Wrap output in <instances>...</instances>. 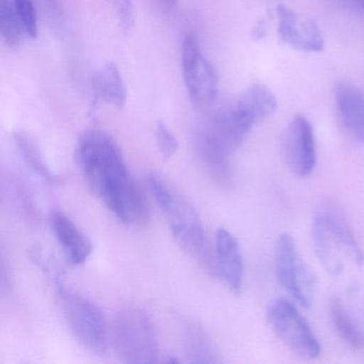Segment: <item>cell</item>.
<instances>
[{
  "label": "cell",
  "mask_w": 364,
  "mask_h": 364,
  "mask_svg": "<svg viewBox=\"0 0 364 364\" xmlns=\"http://www.w3.org/2000/svg\"><path fill=\"white\" fill-rule=\"evenodd\" d=\"M76 163L92 193L118 220L133 227L148 223V202L112 136L101 129L85 132L76 146Z\"/></svg>",
  "instance_id": "obj_1"
},
{
  "label": "cell",
  "mask_w": 364,
  "mask_h": 364,
  "mask_svg": "<svg viewBox=\"0 0 364 364\" xmlns=\"http://www.w3.org/2000/svg\"><path fill=\"white\" fill-rule=\"evenodd\" d=\"M315 252L325 269L331 276L344 272V261L364 264V252L344 215L333 206H323L317 210L312 223Z\"/></svg>",
  "instance_id": "obj_2"
},
{
  "label": "cell",
  "mask_w": 364,
  "mask_h": 364,
  "mask_svg": "<svg viewBox=\"0 0 364 364\" xmlns=\"http://www.w3.org/2000/svg\"><path fill=\"white\" fill-rule=\"evenodd\" d=\"M148 186L181 248L193 257L205 255V232L199 215L165 178L152 172Z\"/></svg>",
  "instance_id": "obj_3"
},
{
  "label": "cell",
  "mask_w": 364,
  "mask_h": 364,
  "mask_svg": "<svg viewBox=\"0 0 364 364\" xmlns=\"http://www.w3.org/2000/svg\"><path fill=\"white\" fill-rule=\"evenodd\" d=\"M114 351L125 363L151 364L159 362L156 332L149 315L141 309H121L112 328Z\"/></svg>",
  "instance_id": "obj_4"
},
{
  "label": "cell",
  "mask_w": 364,
  "mask_h": 364,
  "mask_svg": "<svg viewBox=\"0 0 364 364\" xmlns=\"http://www.w3.org/2000/svg\"><path fill=\"white\" fill-rule=\"evenodd\" d=\"M61 279L56 280L57 297L70 331L87 350L104 355L109 336L103 312L90 300L65 289Z\"/></svg>",
  "instance_id": "obj_5"
},
{
  "label": "cell",
  "mask_w": 364,
  "mask_h": 364,
  "mask_svg": "<svg viewBox=\"0 0 364 364\" xmlns=\"http://www.w3.org/2000/svg\"><path fill=\"white\" fill-rule=\"evenodd\" d=\"M274 270L283 289L301 308L312 306L316 277L302 259L293 236L283 233L274 246Z\"/></svg>",
  "instance_id": "obj_6"
},
{
  "label": "cell",
  "mask_w": 364,
  "mask_h": 364,
  "mask_svg": "<svg viewBox=\"0 0 364 364\" xmlns=\"http://www.w3.org/2000/svg\"><path fill=\"white\" fill-rule=\"evenodd\" d=\"M266 319L272 331L294 353L304 359H316L321 346L306 319L293 302L277 298L268 304Z\"/></svg>",
  "instance_id": "obj_7"
},
{
  "label": "cell",
  "mask_w": 364,
  "mask_h": 364,
  "mask_svg": "<svg viewBox=\"0 0 364 364\" xmlns=\"http://www.w3.org/2000/svg\"><path fill=\"white\" fill-rule=\"evenodd\" d=\"M182 68L191 101L197 106L210 104L218 93V75L197 40L191 35L183 41Z\"/></svg>",
  "instance_id": "obj_8"
},
{
  "label": "cell",
  "mask_w": 364,
  "mask_h": 364,
  "mask_svg": "<svg viewBox=\"0 0 364 364\" xmlns=\"http://www.w3.org/2000/svg\"><path fill=\"white\" fill-rule=\"evenodd\" d=\"M283 159L291 173L308 178L317 163L316 142L310 121L297 116L291 121L283 138Z\"/></svg>",
  "instance_id": "obj_9"
},
{
  "label": "cell",
  "mask_w": 364,
  "mask_h": 364,
  "mask_svg": "<svg viewBox=\"0 0 364 364\" xmlns=\"http://www.w3.org/2000/svg\"><path fill=\"white\" fill-rule=\"evenodd\" d=\"M277 14L279 37L284 43L300 52L319 53L323 50L325 40L314 21L283 5L277 8Z\"/></svg>",
  "instance_id": "obj_10"
},
{
  "label": "cell",
  "mask_w": 364,
  "mask_h": 364,
  "mask_svg": "<svg viewBox=\"0 0 364 364\" xmlns=\"http://www.w3.org/2000/svg\"><path fill=\"white\" fill-rule=\"evenodd\" d=\"M212 266L215 274L223 281L232 293L235 295L242 293L244 282L242 249L235 236L228 230L219 229L217 231Z\"/></svg>",
  "instance_id": "obj_11"
},
{
  "label": "cell",
  "mask_w": 364,
  "mask_h": 364,
  "mask_svg": "<svg viewBox=\"0 0 364 364\" xmlns=\"http://www.w3.org/2000/svg\"><path fill=\"white\" fill-rule=\"evenodd\" d=\"M50 225L67 261L73 266L84 264L93 251L91 240L63 212L50 213Z\"/></svg>",
  "instance_id": "obj_12"
},
{
  "label": "cell",
  "mask_w": 364,
  "mask_h": 364,
  "mask_svg": "<svg viewBox=\"0 0 364 364\" xmlns=\"http://www.w3.org/2000/svg\"><path fill=\"white\" fill-rule=\"evenodd\" d=\"M336 107L345 129L358 141L364 144V92L349 82L336 86Z\"/></svg>",
  "instance_id": "obj_13"
},
{
  "label": "cell",
  "mask_w": 364,
  "mask_h": 364,
  "mask_svg": "<svg viewBox=\"0 0 364 364\" xmlns=\"http://www.w3.org/2000/svg\"><path fill=\"white\" fill-rule=\"evenodd\" d=\"M92 90L97 101L122 108L127 103V91L120 70L114 63H107L92 80Z\"/></svg>",
  "instance_id": "obj_14"
},
{
  "label": "cell",
  "mask_w": 364,
  "mask_h": 364,
  "mask_svg": "<svg viewBox=\"0 0 364 364\" xmlns=\"http://www.w3.org/2000/svg\"><path fill=\"white\" fill-rule=\"evenodd\" d=\"M14 144L25 165L37 174L40 178L50 183V184H58L60 183V178L58 174L53 171L50 166L48 165L46 159H44L43 153L37 144L26 135L25 133L16 132L14 136Z\"/></svg>",
  "instance_id": "obj_15"
},
{
  "label": "cell",
  "mask_w": 364,
  "mask_h": 364,
  "mask_svg": "<svg viewBox=\"0 0 364 364\" xmlns=\"http://www.w3.org/2000/svg\"><path fill=\"white\" fill-rule=\"evenodd\" d=\"M184 349L187 360L191 363H218L220 362L216 347L206 332L195 323L184 330Z\"/></svg>",
  "instance_id": "obj_16"
},
{
  "label": "cell",
  "mask_w": 364,
  "mask_h": 364,
  "mask_svg": "<svg viewBox=\"0 0 364 364\" xmlns=\"http://www.w3.org/2000/svg\"><path fill=\"white\" fill-rule=\"evenodd\" d=\"M332 323L342 340L355 350H363L364 333L351 318L340 300L333 298L330 302Z\"/></svg>",
  "instance_id": "obj_17"
},
{
  "label": "cell",
  "mask_w": 364,
  "mask_h": 364,
  "mask_svg": "<svg viewBox=\"0 0 364 364\" xmlns=\"http://www.w3.org/2000/svg\"><path fill=\"white\" fill-rule=\"evenodd\" d=\"M0 33L9 46H18L27 37L11 0H0Z\"/></svg>",
  "instance_id": "obj_18"
},
{
  "label": "cell",
  "mask_w": 364,
  "mask_h": 364,
  "mask_svg": "<svg viewBox=\"0 0 364 364\" xmlns=\"http://www.w3.org/2000/svg\"><path fill=\"white\" fill-rule=\"evenodd\" d=\"M14 9L20 18L26 36L35 39L39 31L37 10L33 0H11Z\"/></svg>",
  "instance_id": "obj_19"
},
{
  "label": "cell",
  "mask_w": 364,
  "mask_h": 364,
  "mask_svg": "<svg viewBox=\"0 0 364 364\" xmlns=\"http://www.w3.org/2000/svg\"><path fill=\"white\" fill-rule=\"evenodd\" d=\"M157 146L165 159L173 156L178 150V141L169 127L164 122H159L155 129Z\"/></svg>",
  "instance_id": "obj_20"
},
{
  "label": "cell",
  "mask_w": 364,
  "mask_h": 364,
  "mask_svg": "<svg viewBox=\"0 0 364 364\" xmlns=\"http://www.w3.org/2000/svg\"><path fill=\"white\" fill-rule=\"evenodd\" d=\"M114 6V12H116L117 18L121 28L125 33H129L136 21L135 5L134 0H112Z\"/></svg>",
  "instance_id": "obj_21"
},
{
  "label": "cell",
  "mask_w": 364,
  "mask_h": 364,
  "mask_svg": "<svg viewBox=\"0 0 364 364\" xmlns=\"http://www.w3.org/2000/svg\"><path fill=\"white\" fill-rule=\"evenodd\" d=\"M178 0H161V3L165 6L166 8H172L178 4Z\"/></svg>",
  "instance_id": "obj_22"
},
{
  "label": "cell",
  "mask_w": 364,
  "mask_h": 364,
  "mask_svg": "<svg viewBox=\"0 0 364 364\" xmlns=\"http://www.w3.org/2000/svg\"><path fill=\"white\" fill-rule=\"evenodd\" d=\"M353 3H355V0H353ZM355 3L364 8V0H355Z\"/></svg>",
  "instance_id": "obj_23"
}]
</instances>
